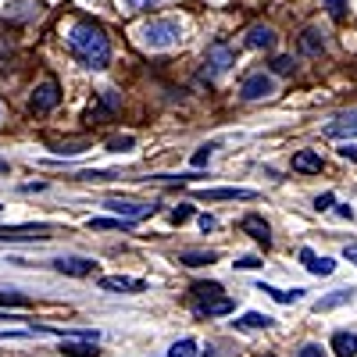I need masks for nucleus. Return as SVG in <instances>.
I'll return each instance as SVG.
<instances>
[{"instance_id": "ea45409f", "label": "nucleus", "mask_w": 357, "mask_h": 357, "mask_svg": "<svg viewBox=\"0 0 357 357\" xmlns=\"http://www.w3.org/2000/svg\"><path fill=\"white\" fill-rule=\"evenodd\" d=\"M336 211H340V218H354V211H350V204H340Z\"/></svg>"}, {"instance_id": "cd10ccee", "label": "nucleus", "mask_w": 357, "mask_h": 357, "mask_svg": "<svg viewBox=\"0 0 357 357\" xmlns=\"http://www.w3.org/2000/svg\"><path fill=\"white\" fill-rule=\"evenodd\" d=\"M168 218H172V225H186V222L193 218V207H190V204H178Z\"/></svg>"}, {"instance_id": "2eb2a0df", "label": "nucleus", "mask_w": 357, "mask_h": 357, "mask_svg": "<svg viewBox=\"0 0 357 357\" xmlns=\"http://www.w3.org/2000/svg\"><path fill=\"white\" fill-rule=\"evenodd\" d=\"M114 104H118V97H114V89H104V97H100V104H93L86 111V118L89 122H100V118H107L111 111H114Z\"/></svg>"}, {"instance_id": "6e6552de", "label": "nucleus", "mask_w": 357, "mask_h": 357, "mask_svg": "<svg viewBox=\"0 0 357 357\" xmlns=\"http://www.w3.org/2000/svg\"><path fill=\"white\" fill-rule=\"evenodd\" d=\"M247 47H250V50H272V47H275V29L250 25V29H247Z\"/></svg>"}, {"instance_id": "423d86ee", "label": "nucleus", "mask_w": 357, "mask_h": 357, "mask_svg": "<svg viewBox=\"0 0 357 357\" xmlns=\"http://www.w3.org/2000/svg\"><path fill=\"white\" fill-rule=\"evenodd\" d=\"M104 207L114 211L118 218H126V222H143V218H151L158 211V207H151V204H129V200H107Z\"/></svg>"}, {"instance_id": "393cba45", "label": "nucleus", "mask_w": 357, "mask_h": 357, "mask_svg": "<svg viewBox=\"0 0 357 357\" xmlns=\"http://www.w3.org/2000/svg\"><path fill=\"white\" fill-rule=\"evenodd\" d=\"M236 325H240V329H268V325H272V318H268V314H257V311H250V314H243Z\"/></svg>"}, {"instance_id": "7ed1b4c3", "label": "nucleus", "mask_w": 357, "mask_h": 357, "mask_svg": "<svg viewBox=\"0 0 357 357\" xmlns=\"http://www.w3.org/2000/svg\"><path fill=\"white\" fill-rule=\"evenodd\" d=\"M232 65H236V50L225 47V43H215L204 57V79H222Z\"/></svg>"}, {"instance_id": "412c9836", "label": "nucleus", "mask_w": 357, "mask_h": 357, "mask_svg": "<svg viewBox=\"0 0 357 357\" xmlns=\"http://www.w3.org/2000/svg\"><path fill=\"white\" fill-rule=\"evenodd\" d=\"M350 289H336L333 296H321V301L314 304V311H333V307H340V304H350Z\"/></svg>"}, {"instance_id": "7c9ffc66", "label": "nucleus", "mask_w": 357, "mask_h": 357, "mask_svg": "<svg viewBox=\"0 0 357 357\" xmlns=\"http://www.w3.org/2000/svg\"><path fill=\"white\" fill-rule=\"evenodd\" d=\"M211 151H215V146H200V151L193 154V168H204L207 161H211Z\"/></svg>"}, {"instance_id": "58836bf2", "label": "nucleus", "mask_w": 357, "mask_h": 357, "mask_svg": "<svg viewBox=\"0 0 357 357\" xmlns=\"http://www.w3.org/2000/svg\"><path fill=\"white\" fill-rule=\"evenodd\" d=\"M340 154H343V158H350V161H357V146H350V143H347V146H343Z\"/></svg>"}, {"instance_id": "0eeeda50", "label": "nucleus", "mask_w": 357, "mask_h": 357, "mask_svg": "<svg viewBox=\"0 0 357 357\" xmlns=\"http://www.w3.org/2000/svg\"><path fill=\"white\" fill-rule=\"evenodd\" d=\"M100 289H107V293H143L146 282L143 279H129V275H104Z\"/></svg>"}, {"instance_id": "ddd939ff", "label": "nucleus", "mask_w": 357, "mask_h": 357, "mask_svg": "<svg viewBox=\"0 0 357 357\" xmlns=\"http://www.w3.org/2000/svg\"><path fill=\"white\" fill-rule=\"evenodd\" d=\"M293 172H301V175H314L321 172V158L314 151H301V154H293Z\"/></svg>"}, {"instance_id": "4c0bfd02", "label": "nucleus", "mask_w": 357, "mask_h": 357, "mask_svg": "<svg viewBox=\"0 0 357 357\" xmlns=\"http://www.w3.org/2000/svg\"><path fill=\"white\" fill-rule=\"evenodd\" d=\"M343 257H347L350 264H357V243H347V250H343Z\"/></svg>"}, {"instance_id": "f03ea898", "label": "nucleus", "mask_w": 357, "mask_h": 357, "mask_svg": "<svg viewBox=\"0 0 357 357\" xmlns=\"http://www.w3.org/2000/svg\"><path fill=\"white\" fill-rule=\"evenodd\" d=\"M139 36L151 50H168V47H175L178 40H183V25H178L175 18H154V22L143 25Z\"/></svg>"}, {"instance_id": "c85d7f7f", "label": "nucleus", "mask_w": 357, "mask_h": 357, "mask_svg": "<svg viewBox=\"0 0 357 357\" xmlns=\"http://www.w3.org/2000/svg\"><path fill=\"white\" fill-rule=\"evenodd\" d=\"M29 307V296H22V293H0V307Z\"/></svg>"}, {"instance_id": "72a5a7b5", "label": "nucleus", "mask_w": 357, "mask_h": 357, "mask_svg": "<svg viewBox=\"0 0 357 357\" xmlns=\"http://www.w3.org/2000/svg\"><path fill=\"white\" fill-rule=\"evenodd\" d=\"M236 268H243V272H250V268H261V261H257V257H240V261H236Z\"/></svg>"}, {"instance_id": "5701e85b", "label": "nucleus", "mask_w": 357, "mask_h": 357, "mask_svg": "<svg viewBox=\"0 0 357 357\" xmlns=\"http://www.w3.org/2000/svg\"><path fill=\"white\" fill-rule=\"evenodd\" d=\"M325 136L329 139H350V136H357V122H333V126H325Z\"/></svg>"}, {"instance_id": "9b49d317", "label": "nucleus", "mask_w": 357, "mask_h": 357, "mask_svg": "<svg viewBox=\"0 0 357 357\" xmlns=\"http://www.w3.org/2000/svg\"><path fill=\"white\" fill-rule=\"evenodd\" d=\"M57 272H65V275H93V261H86V257H61V261H54Z\"/></svg>"}, {"instance_id": "20e7f679", "label": "nucleus", "mask_w": 357, "mask_h": 357, "mask_svg": "<svg viewBox=\"0 0 357 357\" xmlns=\"http://www.w3.org/2000/svg\"><path fill=\"white\" fill-rule=\"evenodd\" d=\"M240 93H243V100L272 97V93H275V79H272V75H264V72H254V75H247V79H243Z\"/></svg>"}, {"instance_id": "dca6fc26", "label": "nucleus", "mask_w": 357, "mask_h": 357, "mask_svg": "<svg viewBox=\"0 0 357 357\" xmlns=\"http://www.w3.org/2000/svg\"><path fill=\"white\" fill-rule=\"evenodd\" d=\"M61 354L65 357H97L100 350H97V343H89V340H72V343L65 340L61 343Z\"/></svg>"}, {"instance_id": "f8f14e48", "label": "nucleus", "mask_w": 357, "mask_h": 357, "mask_svg": "<svg viewBox=\"0 0 357 357\" xmlns=\"http://www.w3.org/2000/svg\"><path fill=\"white\" fill-rule=\"evenodd\" d=\"M232 311V301L229 296H215V301H197V314L200 318H218V314H229Z\"/></svg>"}, {"instance_id": "e433bc0d", "label": "nucleus", "mask_w": 357, "mask_h": 357, "mask_svg": "<svg viewBox=\"0 0 357 357\" xmlns=\"http://www.w3.org/2000/svg\"><path fill=\"white\" fill-rule=\"evenodd\" d=\"M296 357H321V347H314V343H311V347H304Z\"/></svg>"}, {"instance_id": "aec40b11", "label": "nucleus", "mask_w": 357, "mask_h": 357, "mask_svg": "<svg viewBox=\"0 0 357 357\" xmlns=\"http://www.w3.org/2000/svg\"><path fill=\"white\" fill-rule=\"evenodd\" d=\"M178 261L190 264V268H197V264H215L218 254H215V250H186V254H178Z\"/></svg>"}, {"instance_id": "39448f33", "label": "nucleus", "mask_w": 357, "mask_h": 357, "mask_svg": "<svg viewBox=\"0 0 357 357\" xmlns=\"http://www.w3.org/2000/svg\"><path fill=\"white\" fill-rule=\"evenodd\" d=\"M57 100H61V86H57L54 79H43L36 86V93H33V111L36 114H47V111L57 107Z\"/></svg>"}, {"instance_id": "a211bd4d", "label": "nucleus", "mask_w": 357, "mask_h": 357, "mask_svg": "<svg viewBox=\"0 0 357 357\" xmlns=\"http://www.w3.org/2000/svg\"><path fill=\"white\" fill-rule=\"evenodd\" d=\"M333 350H336V357H357V336L354 333H336Z\"/></svg>"}, {"instance_id": "f257e3e1", "label": "nucleus", "mask_w": 357, "mask_h": 357, "mask_svg": "<svg viewBox=\"0 0 357 357\" xmlns=\"http://www.w3.org/2000/svg\"><path fill=\"white\" fill-rule=\"evenodd\" d=\"M68 47H72V54L79 57L86 68H107L111 65V43L104 36V29L97 22H89V18H82V22L72 25Z\"/></svg>"}, {"instance_id": "9d476101", "label": "nucleus", "mask_w": 357, "mask_h": 357, "mask_svg": "<svg viewBox=\"0 0 357 357\" xmlns=\"http://www.w3.org/2000/svg\"><path fill=\"white\" fill-rule=\"evenodd\" d=\"M301 261L307 264L311 275H333V272H336V261H333V257H318V254L307 250V247L301 250Z\"/></svg>"}, {"instance_id": "2f4dec72", "label": "nucleus", "mask_w": 357, "mask_h": 357, "mask_svg": "<svg viewBox=\"0 0 357 357\" xmlns=\"http://www.w3.org/2000/svg\"><path fill=\"white\" fill-rule=\"evenodd\" d=\"M132 143H136L132 136H122V139H111L107 146H111V151H129V146H132Z\"/></svg>"}, {"instance_id": "b1692460", "label": "nucleus", "mask_w": 357, "mask_h": 357, "mask_svg": "<svg viewBox=\"0 0 357 357\" xmlns=\"http://www.w3.org/2000/svg\"><path fill=\"white\" fill-rule=\"evenodd\" d=\"M268 68H272V75H293L296 72V61H293L289 54H279V57H272V65H268Z\"/></svg>"}, {"instance_id": "bb28decb", "label": "nucleus", "mask_w": 357, "mask_h": 357, "mask_svg": "<svg viewBox=\"0 0 357 357\" xmlns=\"http://www.w3.org/2000/svg\"><path fill=\"white\" fill-rule=\"evenodd\" d=\"M168 357H197V340H178V343H172Z\"/></svg>"}, {"instance_id": "6ab92c4d", "label": "nucleus", "mask_w": 357, "mask_h": 357, "mask_svg": "<svg viewBox=\"0 0 357 357\" xmlns=\"http://www.w3.org/2000/svg\"><path fill=\"white\" fill-rule=\"evenodd\" d=\"M261 293H268L272 301H279V304H296L304 296V289H275V286H264L261 282Z\"/></svg>"}, {"instance_id": "f704fd0d", "label": "nucleus", "mask_w": 357, "mask_h": 357, "mask_svg": "<svg viewBox=\"0 0 357 357\" xmlns=\"http://www.w3.org/2000/svg\"><path fill=\"white\" fill-rule=\"evenodd\" d=\"M126 4H129L132 11H146V8H154V0H126Z\"/></svg>"}, {"instance_id": "473e14b6", "label": "nucleus", "mask_w": 357, "mask_h": 357, "mask_svg": "<svg viewBox=\"0 0 357 357\" xmlns=\"http://www.w3.org/2000/svg\"><path fill=\"white\" fill-rule=\"evenodd\" d=\"M333 204H336V197H333V193H321V197L314 200V207H318V211H329Z\"/></svg>"}, {"instance_id": "f3484780", "label": "nucleus", "mask_w": 357, "mask_h": 357, "mask_svg": "<svg viewBox=\"0 0 357 357\" xmlns=\"http://www.w3.org/2000/svg\"><path fill=\"white\" fill-rule=\"evenodd\" d=\"M204 200H254V190H200Z\"/></svg>"}, {"instance_id": "c9c22d12", "label": "nucleus", "mask_w": 357, "mask_h": 357, "mask_svg": "<svg viewBox=\"0 0 357 357\" xmlns=\"http://www.w3.org/2000/svg\"><path fill=\"white\" fill-rule=\"evenodd\" d=\"M200 229H204V232H211V229H218V222H215L211 215H200Z\"/></svg>"}, {"instance_id": "c756f323", "label": "nucleus", "mask_w": 357, "mask_h": 357, "mask_svg": "<svg viewBox=\"0 0 357 357\" xmlns=\"http://www.w3.org/2000/svg\"><path fill=\"white\" fill-rule=\"evenodd\" d=\"M321 4H325V8H329V15H333L336 22H340V18L347 15V0H321Z\"/></svg>"}, {"instance_id": "1a4fd4ad", "label": "nucleus", "mask_w": 357, "mask_h": 357, "mask_svg": "<svg viewBox=\"0 0 357 357\" xmlns=\"http://www.w3.org/2000/svg\"><path fill=\"white\" fill-rule=\"evenodd\" d=\"M243 232H250L264 250L272 247V229H268V222H264L261 215H247V218H243Z\"/></svg>"}, {"instance_id": "4be33fe9", "label": "nucleus", "mask_w": 357, "mask_h": 357, "mask_svg": "<svg viewBox=\"0 0 357 357\" xmlns=\"http://www.w3.org/2000/svg\"><path fill=\"white\" fill-rule=\"evenodd\" d=\"M321 47H325V40H321L318 29H304V36H301V50H304V54H321Z\"/></svg>"}, {"instance_id": "4468645a", "label": "nucleus", "mask_w": 357, "mask_h": 357, "mask_svg": "<svg viewBox=\"0 0 357 357\" xmlns=\"http://www.w3.org/2000/svg\"><path fill=\"white\" fill-rule=\"evenodd\" d=\"M0 240H47V229L25 225V229H0Z\"/></svg>"}, {"instance_id": "a878e982", "label": "nucleus", "mask_w": 357, "mask_h": 357, "mask_svg": "<svg viewBox=\"0 0 357 357\" xmlns=\"http://www.w3.org/2000/svg\"><path fill=\"white\" fill-rule=\"evenodd\" d=\"M193 296L197 301H215V296H222V282H197Z\"/></svg>"}]
</instances>
